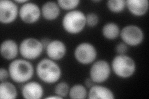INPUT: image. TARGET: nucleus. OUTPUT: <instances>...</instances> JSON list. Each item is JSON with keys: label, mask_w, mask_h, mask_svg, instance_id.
Instances as JSON below:
<instances>
[{"label": "nucleus", "mask_w": 149, "mask_h": 99, "mask_svg": "<svg viewBox=\"0 0 149 99\" xmlns=\"http://www.w3.org/2000/svg\"><path fill=\"white\" fill-rule=\"evenodd\" d=\"M125 3L129 11L136 16L145 15L149 6L147 0H127Z\"/></svg>", "instance_id": "nucleus-13"}, {"label": "nucleus", "mask_w": 149, "mask_h": 99, "mask_svg": "<svg viewBox=\"0 0 149 99\" xmlns=\"http://www.w3.org/2000/svg\"><path fill=\"white\" fill-rule=\"evenodd\" d=\"M17 4L9 0L0 1V21L3 24H9L15 21L17 16Z\"/></svg>", "instance_id": "nucleus-9"}, {"label": "nucleus", "mask_w": 149, "mask_h": 99, "mask_svg": "<svg viewBox=\"0 0 149 99\" xmlns=\"http://www.w3.org/2000/svg\"><path fill=\"white\" fill-rule=\"evenodd\" d=\"M74 55L79 63L83 64H88L96 60L97 51L94 46L85 42L79 44L77 46Z\"/></svg>", "instance_id": "nucleus-7"}, {"label": "nucleus", "mask_w": 149, "mask_h": 99, "mask_svg": "<svg viewBox=\"0 0 149 99\" xmlns=\"http://www.w3.org/2000/svg\"><path fill=\"white\" fill-rule=\"evenodd\" d=\"M107 6L111 12L118 13L124 10L126 3L124 0H109L107 2Z\"/></svg>", "instance_id": "nucleus-20"}, {"label": "nucleus", "mask_w": 149, "mask_h": 99, "mask_svg": "<svg viewBox=\"0 0 149 99\" xmlns=\"http://www.w3.org/2000/svg\"><path fill=\"white\" fill-rule=\"evenodd\" d=\"M47 98H62L60 97L57 96H51V97H47Z\"/></svg>", "instance_id": "nucleus-29"}, {"label": "nucleus", "mask_w": 149, "mask_h": 99, "mask_svg": "<svg viewBox=\"0 0 149 99\" xmlns=\"http://www.w3.org/2000/svg\"><path fill=\"white\" fill-rule=\"evenodd\" d=\"M41 13L43 17L47 21H53L60 15V7L57 3L48 1L43 4L41 9Z\"/></svg>", "instance_id": "nucleus-16"}, {"label": "nucleus", "mask_w": 149, "mask_h": 99, "mask_svg": "<svg viewBox=\"0 0 149 99\" xmlns=\"http://www.w3.org/2000/svg\"><path fill=\"white\" fill-rule=\"evenodd\" d=\"M95 83V82L93 81V80L91 79V78H87V79L85 80V86H86L87 87H89V88H91V87H93V86H94Z\"/></svg>", "instance_id": "nucleus-27"}, {"label": "nucleus", "mask_w": 149, "mask_h": 99, "mask_svg": "<svg viewBox=\"0 0 149 99\" xmlns=\"http://www.w3.org/2000/svg\"><path fill=\"white\" fill-rule=\"evenodd\" d=\"M62 26L64 30L69 34H78L86 26V16L81 11H69L63 18Z\"/></svg>", "instance_id": "nucleus-3"}, {"label": "nucleus", "mask_w": 149, "mask_h": 99, "mask_svg": "<svg viewBox=\"0 0 149 99\" xmlns=\"http://www.w3.org/2000/svg\"><path fill=\"white\" fill-rule=\"evenodd\" d=\"M17 92L16 87L13 84L4 81L0 84V98L15 99L17 98Z\"/></svg>", "instance_id": "nucleus-17"}, {"label": "nucleus", "mask_w": 149, "mask_h": 99, "mask_svg": "<svg viewBox=\"0 0 149 99\" xmlns=\"http://www.w3.org/2000/svg\"><path fill=\"white\" fill-rule=\"evenodd\" d=\"M69 95L71 98L84 99L86 98L88 94L85 86L81 84H77L70 89Z\"/></svg>", "instance_id": "nucleus-19"}, {"label": "nucleus", "mask_w": 149, "mask_h": 99, "mask_svg": "<svg viewBox=\"0 0 149 99\" xmlns=\"http://www.w3.org/2000/svg\"><path fill=\"white\" fill-rule=\"evenodd\" d=\"M36 73L42 81L48 84L57 82L62 75L59 66L54 60L48 58L39 61L36 67Z\"/></svg>", "instance_id": "nucleus-2"}, {"label": "nucleus", "mask_w": 149, "mask_h": 99, "mask_svg": "<svg viewBox=\"0 0 149 99\" xmlns=\"http://www.w3.org/2000/svg\"><path fill=\"white\" fill-rule=\"evenodd\" d=\"M40 42H41L42 45V46H43L44 50H46L47 47V46L50 44L51 40H50V39H49L48 38H44L40 40Z\"/></svg>", "instance_id": "nucleus-26"}, {"label": "nucleus", "mask_w": 149, "mask_h": 99, "mask_svg": "<svg viewBox=\"0 0 149 99\" xmlns=\"http://www.w3.org/2000/svg\"><path fill=\"white\" fill-rule=\"evenodd\" d=\"M16 3H26L27 2H28L27 0H21V1H15Z\"/></svg>", "instance_id": "nucleus-28"}, {"label": "nucleus", "mask_w": 149, "mask_h": 99, "mask_svg": "<svg viewBox=\"0 0 149 99\" xmlns=\"http://www.w3.org/2000/svg\"><path fill=\"white\" fill-rule=\"evenodd\" d=\"M41 11L39 7L33 3L27 2L22 4L19 10L21 20L27 24H33L39 19Z\"/></svg>", "instance_id": "nucleus-10"}, {"label": "nucleus", "mask_w": 149, "mask_h": 99, "mask_svg": "<svg viewBox=\"0 0 149 99\" xmlns=\"http://www.w3.org/2000/svg\"><path fill=\"white\" fill-rule=\"evenodd\" d=\"M116 51L119 55H125L128 51V46L124 42L119 43L116 46Z\"/></svg>", "instance_id": "nucleus-24"}, {"label": "nucleus", "mask_w": 149, "mask_h": 99, "mask_svg": "<svg viewBox=\"0 0 149 99\" xmlns=\"http://www.w3.org/2000/svg\"><path fill=\"white\" fill-rule=\"evenodd\" d=\"M45 50L50 59L57 61L62 59L66 55L67 48L63 42L55 40L50 42Z\"/></svg>", "instance_id": "nucleus-11"}, {"label": "nucleus", "mask_w": 149, "mask_h": 99, "mask_svg": "<svg viewBox=\"0 0 149 99\" xmlns=\"http://www.w3.org/2000/svg\"><path fill=\"white\" fill-rule=\"evenodd\" d=\"M9 76L17 83L26 82L30 80L34 74V67L29 61L17 59L13 61L9 66Z\"/></svg>", "instance_id": "nucleus-1"}, {"label": "nucleus", "mask_w": 149, "mask_h": 99, "mask_svg": "<svg viewBox=\"0 0 149 99\" xmlns=\"http://www.w3.org/2000/svg\"><path fill=\"white\" fill-rule=\"evenodd\" d=\"M102 33L106 39L114 40L118 38L120 35V29L117 24L109 22L102 27Z\"/></svg>", "instance_id": "nucleus-18"}, {"label": "nucleus", "mask_w": 149, "mask_h": 99, "mask_svg": "<svg viewBox=\"0 0 149 99\" xmlns=\"http://www.w3.org/2000/svg\"><path fill=\"white\" fill-rule=\"evenodd\" d=\"M43 94V87L37 82H28L22 89V95L26 99H39L42 97Z\"/></svg>", "instance_id": "nucleus-12"}, {"label": "nucleus", "mask_w": 149, "mask_h": 99, "mask_svg": "<svg viewBox=\"0 0 149 99\" xmlns=\"http://www.w3.org/2000/svg\"><path fill=\"white\" fill-rule=\"evenodd\" d=\"M80 3L78 0H58L57 1L59 7L65 10H72L76 8L79 3Z\"/></svg>", "instance_id": "nucleus-22"}, {"label": "nucleus", "mask_w": 149, "mask_h": 99, "mask_svg": "<svg viewBox=\"0 0 149 99\" xmlns=\"http://www.w3.org/2000/svg\"><path fill=\"white\" fill-rule=\"evenodd\" d=\"M88 95V98L90 99H113L115 97L113 92L109 88L98 85L91 87Z\"/></svg>", "instance_id": "nucleus-15"}, {"label": "nucleus", "mask_w": 149, "mask_h": 99, "mask_svg": "<svg viewBox=\"0 0 149 99\" xmlns=\"http://www.w3.org/2000/svg\"><path fill=\"white\" fill-rule=\"evenodd\" d=\"M1 55L8 60L15 59L18 54V46L15 41L9 39L4 40L1 45Z\"/></svg>", "instance_id": "nucleus-14"}, {"label": "nucleus", "mask_w": 149, "mask_h": 99, "mask_svg": "<svg viewBox=\"0 0 149 99\" xmlns=\"http://www.w3.org/2000/svg\"><path fill=\"white\" fill-rule=\"evenodd\" d=\"M120 35L124 43L132 46L141 44L144 37L142 29L135 25H129L124 27L120 32Z\"/></svg>", "instance_id": "nucleus-6"}, {"label": "nucleus", "mask_w": 149, "mask_h": 99, "mask_svg": "<svg viewBox=\"0 0 149 99\" xmlns=\"http://www.w3.org/2000/svg\"><path fill=\"white\" fill-rule=\"evenodd\" d=\"M112 68L118 76L127 78L136 71V65L134 60L125 55H118L112 61Z\"/></svg>", "instance_id": "nucleus-4"}, {"label": "nucleus", "mask_w": 149, "mask_h": 99, "mask_svg": "<svg viewBox=\"0 0 149 99\" xmlns=\"http://www.w3.org/2000/svg\"><path fill=\"white\" fill-rule=\"evenodd\" d=\"M44 50L41 42L34 38L23 40L19 46L21 56L27 60H34L39 57Z\"/></svg>", "instance_id": "nucleus-5"}, {"label": "nucleus", "mask_w": 149, "mask_h": 99, "mask_svg": "<svg viewBox=\"0 0 149 99\" xmlns=\"http://www.w3.org/2000/svg\"><path fill=\"white\" fill-rule=\"evenodd\" d=\"M99 22V17L96 14L91 12L86 16V24L89 27H93L97 26Z\"/></svg>", "instance_id": "nucleus-23"}, {"label": "nucleus", "mask_w": 149, "mask_h": 99, "mask_svg": "<svg viewBox=\"0 0 149 99\" xmlns=\"http://www.w3.org/2000/svg\"><path fill=\"white\" fill-rule=\"evenodd\" d=\"M55 93L57 96L63 98L67 97L69 93L70 88L67 83L62 82L58 83L55 87Z\"/></svg>", "instance_id": "nucleus-21"}, {"label": "nucleus", "mask_w": 149, "mask_h": 99, "mask_svg": "<svg viewBox=\"0 0 149 99\" xmlns=\"http://www.w3.org/2000/svg\"><path fill=\"white\" fill-rule=\"evenodd\" d=\"M9 75V71L3 68L0 69V81L1 82L6 81V80L8 78Z\"/></svg>", "instance_id": "nucleus-25"}, {"label": "nucleus", "mask_w": 149, "mask_h": 99, "mask_svg": "<svg viewBox=\"0 0 149 99\" xmlns=\"http://www.w3.org/2000/svg\"><path fill=\"white\" fill-rule=\"evenodd\" d=\"M111 68L109 63L104 60L96 61L90 69V78L95 83L106 81L110 76Z\"/></svg>", "instance_id": "nucleus-8"}]
</instances>
